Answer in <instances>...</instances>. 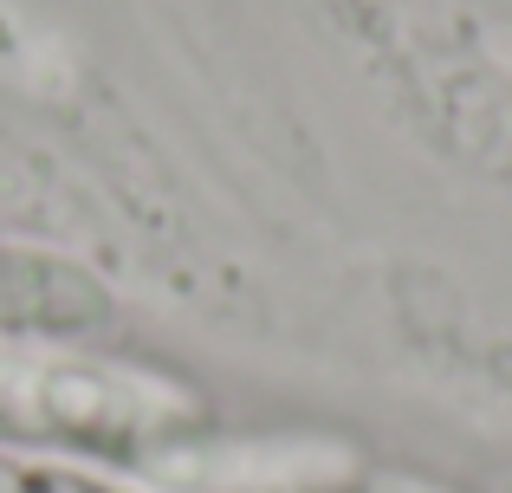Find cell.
Listing matches in <instances>:
<instances>
[{"label": "cell", "mask_w": 512, "mask_h": 493, "mask_svg": "<svg viewBox=\"0 0 512 493\" xmlns=\"http://www.w3.org/2000/svg\"><path fill=\"white\" fill-rule=\"evenodd\" d=\"M0 493H124L91 468H65V461H7L0 455Z\"/></svg>", "instance_id": "obj_3"}, {"label": "cell", "mask_w": 512, "mask_h": 493, "mask_svg": "<svg viewBox=\"0 0 512 493\" xmlns=\"http://www.w3.org/2000/svg\"><path fill=\"white\" fill-rule=\"evenodd\" d=\"M117 318V292L85 260L26 241H0V338L78 344Z\"/></svg>", "instance_id": "obj_2"}, {"label": "cell", "mask_w": 512, "mask_h": 493, "mask_svg": "<svg viewBox=\"0 0 512 493\" xmlns=\"http://www.w3.org/2000/svg\"><path fill=\"white\" fill-rule=\"evenodd\" d=\"M201 429V390L156 364L0 351V448L130 461Z\"/></svg>", "instance_id": "obj_1"}]
</instances>
